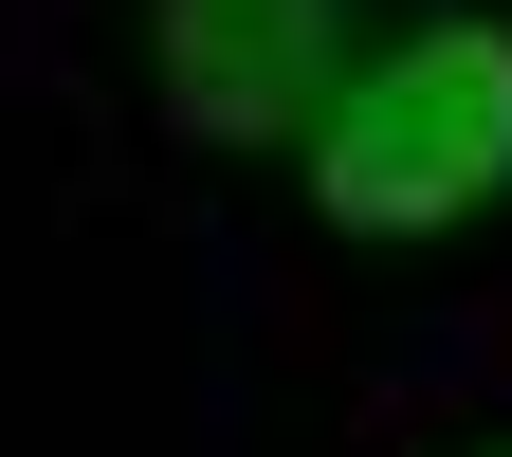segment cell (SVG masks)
<instances>
[{"label": "cell", "mask_w": 512, "mask_h": 457, "mask_svg": "<svg viewBox=\"0 0 512 457\" xmlns=\"http://www.w3.org/2000/svg\"><path fill=\"white\" fill-rule=\"evenodd\" d=\"M293 147H311V202L348 238H458L512 183V37L494 19H421L403 55L330 74V110Z\"/></svg>", "instance_id": "6da1fadb"}, {"label": "cell", "mask_w": 512, "mask_h": 457, "mask_svg": "<svg viewBox=\"0 0 512 457\" xmlns=\"http://www.w3.org/2000/svg\"><path fill=\"white\" fill-rule=\"evenodd\" d=\"M147 74L220 147H293L348 74V0H147Z\"/></svg>", "instance_id": "7a4b0ae2"}]
</instances>
